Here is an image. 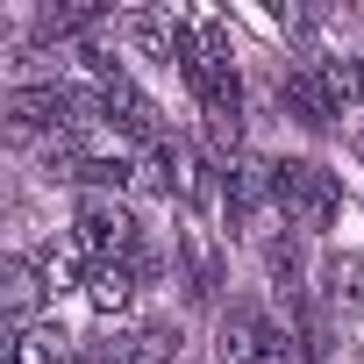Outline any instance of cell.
Returning <instances> with one entry per match:
<instances>
[{"label":"cell","mask_w":364,"mask_h":364,"mask_svg":"<svg viewBox=\"0 0 364 364\" xmlns=\"http://www.w3.org/2000/svg\"><path fill=\"white\" fill-rule=\"evenodd\" d=\"M72 243H79L93 264H122V257H136V250H143V243H136V215H129L114 193H86V200H79Z\"/></svg>","instance_id":"1"},{"label":"cell","mask_w":364,"mask_h":364,"mask_svg":"<svg viewBox=\"0 0 364 364\" xmlns=\"http://www.w3.org/2000/svg\"><path fill=\"white\" fill-rule=\"evenodd\" d=\"M279 208H286V222L300 229V236H321L328 222H336V208H343V193H336V178L321 171V164H279Z\"/></svg>","instance_id":"2"},{"label":"cell","mask_w":364,"mask_h":364,"mask_svg":"<svg viewBox=\"0 0 364 364\" xmlns=\"http://www.w3.org/2000/svg\"><path fill=\"white\" fill-rule=\"evenodd\" d=\"M215 357H222V364H293V343H286V328H272L257 307H229L222 328H215Z\"/></svg>","instance_id":"3"},{"label":"cell","mask_w":364,"mask_h":364,"mask_svg":"<svg viewBox=\"0 0 364 364\" xmlns=\"http://www.w3.org/2000/svg\"><path fill=\"white\" fill-rule=\"evenodd\" d=\"M36 300H43V272L29 257H8L0 264V314H8V336L36 328Z\"/></svg>","instance_id":"4"},{"label":"cell","mask_w":364,"mask_h":364,"mask_svg":"<svg viewBox=\"0 0 364 364\" xmlns=\"http://www.w3.org/2000/svg\"><path fill=\"white\" fill-rule=\"evenodd\" d=\"M264 200H279V164H264V157H229V215L250 222Z\"/></svg>","instance_id":"5"},{"label":"cell","mask_w":364,"mask_h":364,"mask_svg":"<svg viewBox=\"0 0 364 364\" xmlns=\"http://www.w3.org/2000/svg\"><path fill=\"white\" fill-rule=\"evenodd\" d=\"M136 257H122V264H86V300L100 307V314H122L129 300H136Z\"/></svg>","instance_id":"6"},{"label":"cell","mask_w":364,"mask_h":364,"mask_svg":"<svg viewBox=\"0 0 364 364\" xmlns=\"http://www.w3.org/2000/svg\"><path fill=\"white\" fill-rule=\"evenodd\" d=\"M314 79H321V93H328V107H350L357 93H364V65L357 58H314Z\"/></svg>","instance_id":"7"},{"label":"cell","mask_w":364,"mask_h":364,"mask_svg":"<svg viewBox=\"0 0 364 364\" xmlns=\"http://www.w3.org/2000/svg\"><path fill=\"white\" fill-rule=\"evenodd\" d=\"M286 107H293V122H307V129H321V122L336 114V107H328V93H321V79H314V65L286 79Z\"/></svg>","instance_id":"8"},{"label":"cell","mask_w":364,"mask_h":364,"mask_svg":"<svg viewBox=\"0 0 364 364\" xmlns=\"http://www.w3.org/2000/svg\"><path fill=\"white\" fill-rule=\"evenodd\" d=\"M321 300L328 307H357L364 300V257H328L321 264Z\"/></svg>","instance_id":"9"},{"label":"cell","mask_w":364,"mask_h":364,"mask_svg":"<svg viewBox=\"0 0 364 364\" xmlns=\"http://www.w3.org/2000/svg\"><path fill=\"white\" fill-rule=\"evenodd\" d=\"M8 364H65V336L58 328H29L8 343Z\"/></svg>","instance_id":"10"},{"label":"cell","mask_w":364,"mask_h":364,"mask_svg":"<svg viewBox=\"0 0 364 364\" xmlns=\"http://www.w3.org/2000/svg\"><path fill=\"white\" fill-rule=\"evenodd\" d=\"M357 164H364V136H357Z\"/></svg>","instance_id":"11"}]
</instances>
